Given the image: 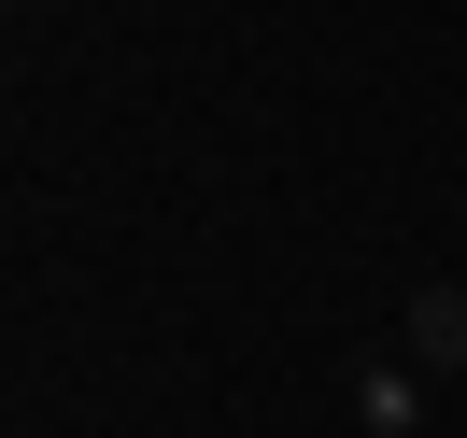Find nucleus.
Segmentation results:
<instances>
[{
    "mask_svg": "<svg viewBox=\"0 0 467 438\" xmlns=\"http://www.w3.org/2000/svg\"><path fill=\"white\" fill-rule=\"evenodd\" d=\"M410 353H425V368H467V283H425V297H410Z\"/></svg>",
    "mask_w": 467,
    "mask_h": 438,
    "instance_id": "f257e3e1",
    "label": "nucleus"
},
{
    "mask_svg": "<svg viewBox=\"0 0 467 438\" xmlns=\"http://www.w3.org/2000/svg\"><path fill=\"white\" fill-rule=\"evenodd\" d=\"M410 410H425V396H410V368H382V382H354V424H368V438H410Z\"/></svg>",
    "mask_w": 467,
    "mask_h": 438,
    "instance_id": "f03ea898",
    "label": "nucleus"
}]
</instances>
